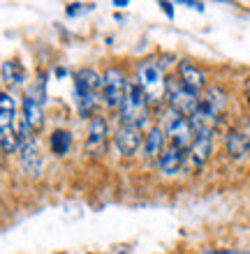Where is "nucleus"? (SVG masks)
Listing matches in <instances>:
<instances>
[{
    "label": "nucleus",
    "instance_id": "1a4fd4ad",
    "mask_svg": "<svg viewBox=\"0 0 250 254\" xmlns=\"http://www.w3.org/2000/svg\"><path fill=\"white\" fill-rule=\"evenodd\" d=\"M167 104L171 114L190 118L199 109V104H202V95H197L192 90H188L185 86H181L178 79H169L167 81Z\"/></svg>",
    "mask_w": 250,
    "mask_h": 254
},
{
    "label": "nucleus",
    "instance_id": "20e7f679",
    "mask_svg": "<svg viewBox=\"0 0 250 254\" xmlns=\"http://www.w3.org/2000/svg\"><path fill=\"white\" fill-rule=\"evenodd\" d=\"M19 104L7 90H0V150L12 155L19 150Z\"/></svg>",
    "mask_w": 250,
    "mask_h": 254
},
{
    "label": "nucleus",
    "instance_id": "0eeeda50",
    "mask_svg": "<svg viewBox=\"0 0 250 254\" xmlns=\"http://www.w3.org/2000/svg\"><path fill=\"white\" fill-rule=\"evenodd\" d=\"M44 81H37L33 88H28L23 100H21V125L28 127L30 132H40L44 127Z\"/></svg>",
    "mask_w": 250,
    "mask_h": 254
},
{
    "label": "nucleus",
    "instance_id": "5701e85b",
    "mask_svg": "<svg viewBox=\"0 0 250 254\" xmlns=\"http://www.w3.org/2000/svg\"><path fill=\"white\" fill-rule=\"evenodd\" d=\"M0 153H2V150H0Z\"/></svg>",
    "mask_w": 250,
    "mask_h": 254
},
{
    "label": "nucleus",
    "instance_id": "6e6552de",
    "mask_svg": "<svg viewBox=\"0 0 250 254\" xmlns=\"http://www.w3.org/2000/svg\"><path fill=\"white\" fill-rule=\"evenodd\" d=\"M158 125L165 129V136H167L169 146L178 148L183 153H188L190 146H192L197 139V134H195V129H192L188 118L176 116V114H171V111H167V118H165L163 123H158Z\"/></svg>",
    "mask_w": 250,
    "mask_h": 254
},
{
    "label": "nucleus",
    "instance_id": "f3484780",
    "mask_svg": "<svg viewBox=\"0 0 250 254\" xmlns=\"http://www.w3.org/2000/svg\"><path fill=\"white\" fill-rule=\"evenodd\" d=\"M202 107H206L211 114H216L218 118H223L227 107H230V93L220 86H209L202 93Z\"/></svg>",
    "mask_w": 250,
    "mask_h": 254
},
{
    "label": "nucleus",
    "instance_id": "4be33fe9",
    "mask_svg": "<svg viewBox=\"0 0 250 254\" xmlns=\"http://www.w3.org/2000/svg\"><path fill=\"white\" fill-rule=\"evenodd\" d=\"M246 104L250 107V79L246 81Z\"/></svg>",
    "mask_w": 250,
    "mask_h": 254
},
{
    "label": "nucleus",
    "instance_id": "412c9836",
    "mask_svg": "<svg viewBox=\"0 0 250 254\" xmlns=\"http://www.w3.org/2000/svg\"><path fill=\"white\" fill-rule=\"evenodd\" d=\"M160 7H163L165 12H167V16H169V19L174 16V9H171V2H160Z\"/></svg>",
    "mask_w": 250,
    "mask_h": 254
},
{
    "label": "nucleus",
    "instance_id": "4468645a",
    "mask_svg": "<svg viewBox=\"0 0 250 254\" xmlns=\"http://www.w3.org/2000/svg\"><path fill=\"white\" fill-rule=\"evenodd\" d=\"M165 148H167L165 129L158 125V123H153V125L146 129V134H144V143H142L139 155H142V160H146V162H158V157L163 155Z\"/></svg>",
    "mask_w": 250,
    "mask_h": 254
},
{
    "label": "nucleus",
    "instance_id": "ddd939ff",
    "mask_svg": "<svg viewBox=\"0 0 250 254\" xmlns=\"http://www.w3.org/2000/svg\"><path fill=\"white\" fill-rule=\"evenodd\" d=\"M211 155H213V136H197L195 143L185 153V169L183 171H190V174L202 171L204 164L211 160Z\"/></svg>",
    "mask_w": 250,
    "mask_h": 254
},
{
    "label": "nucleus",
    "instance_id": "2eb2a0df",
    "mask_svg": "<svg viewBox=\"0 0 250 254\" xmlns=\"http://www.w3.org/2000/svg\"><path fill=\"white\" fill-rule=\"evenodd\" d=\"M156 167L165 178H174V176H178L183 169H185V153L167 143V148L163 150V155L158 157Z\"/></svg>",
    "mask_w": 250,
    "mask_h": 254
},
{
    "label": "nucleus",
    "instance_id": "423d86ee",
    "mask_svg": "<svg viewBox=\"0 0 250 254\" xmlns=\"http://www.w3.org/2000/svg\"><path fill=\"white\" fill-rule=\"evenodd\" d=\"M111 136H114V129H111V123L104 116H95L88 121V129H86V139H83V153L90 160H102L109 150V143H111Z\"/></svg>",
    "mask_w": 250,
    "mask_h": 254
},
{
    "label": "nucleus",
    "instance_id": "f257e3e1",
    "mask_svg": "<svg viewBox=\"0 0 250 254\" xmlns=\"http://www.w3.org/2000/svg\"><path fill=\"white\" fill-rule=\"evenodd\" d=\"M137 86L144 90V95L149 97L151 107L158 109L167 102V81L169 76L165 74L163 63H158L156 58H144L137 63L135 67V79Z\"/></svg>",
    "mask_w": 250,
    "mask_h": 254
},
{
    "label": "nucleus",
    "instance_id": "6ab92c4d",
    "mask_svg": "<svg viewBox=\"0 0 250 254\" xmlns=\"http://www.w3.org/2000/svg\"><path fill=\"white\" fill-rule=\"evenodd\" d=\"M49 148L56 157H65L72 150V132L68 129H54L49 136Z\"/></svg>",
    "mask_w": 250,
    "mask_h": 254
},
{
    "label": "nucleus",
    "instance_id": "dca6fc26",
    "mask_svg": "<svg viewBox=\"0 0 250 254\" xmlns=\"http://www.w3.org/2000/svg\"><path fill=\"white\" fill-rule=\"evenodd\" d=\"M225 150L230 155V160L241 162L250 155V134H246L239 127H232L225 136Z\"/></svg>",
    "mask_w": 250,
    "mask_h": 254
},
{
    "label": "nucleus",
    "instance_id": "f8f14e48",
    "mask_svg": "<svg viewBox=\"0 0 250 254\" xmlns=\"http://www.w3.org/2000/svg\"><path fill=\"white\" fill-rule=\"evenodd\" d=\"M176 79L181 81V86H185L192 93L202 95L206 88H209V76L199 65L190 61H181L178 67H176Z\"/></svg>",
    "mask_w": 250,
    "mask_h": 254
},
{
    "label": "nucleus",
    "instance_id": "aec40b11",
    "mask_svg": "<svg viewBox=\"0 0 250 254\" xmlns=\"http://www.w3.org/2000/svg\"><path fill=\"white\" fill-rule=\"evenodd\" d=\"M202 254H244V252H239V250H206Z\"/></svg>",
    "mask_w": 250,
    "mask_h": 254
},
{
    "label": "nucleus",
    "instance_id": "39448f33",
    "mask_svg": "<svg viewBox=\"0 0 250 254\" xmlns=\"http://www.w3.org/2000/svg\"><path fill=\"white\" fill-rule=\"evenodd\" d=\"M128 86H130V79L123 67H118V65L107 67L104 74H102V81H100L102 107L107 109V111H118L123 97L128 93Z\"/></svg>",
    "mask_w": 250,
    "mask_h": 254
},
{
    "label": "nucleus",
    "instance_id": "f03ea898",
    "mask_svg": "<svg viewBox=\"0 0 250 254\" xmlns=\"http://www.w3.org/2000/svg\"><path fill=\"white\" fill-rule=\"evenodd\" d=\"M116 116H118V125L139 127V129H144V132L153 125V107H151L149 97L144 95V90L137 86L132 79H130L128 93H125V97H123Z\"/></svg>",
    "mask_w": 250,
    "mask_h": 254
},
{
    "label": "nucleus",
    "instance_id": "a211bd4d",
    "mask_svg": "<svg viewBox=\"0 0 250 254\" xmlns=\"http://www.w3.org/2000/svg\"><path fill=\"white\" fill-rule=\"evenodd\" d=\"M2 81H5L9 88H21L26 83V67L21 65L19 61H7L2 63Z\"/></svg>",
    "mask_w": 250,
    "mask_h": 254
},
{
    "label": "nucleus",
    "instance_id": "9b49d317",
    "mask_svg": "<svg viewBox=\"0 0 250 254\" xmlns=\"http://www.w3.org/2000/svg\"><path fill=\"white\" fill-rule=\"evenodd\" d=\"M144 129L139 127H128V125H118L114 129V136H111V143H114L116 153L121 155L123 160H132L135 155H139L144 143Z\"/></svg>",
    "mask_w": 250,
    "mask_h": 254
},
{
    "label": "nucleus",
    "instance_id": "9d476101",
    "mask_svg": "<svg viewBox=\"0 0 250 254\" xmlns=\"http://www.w3.org/2000/svg\"><path fill=\"white\" fill-rule=\"evenodd\" d=\"M19 164L21 171L26 176H37L42 167V157H40V148H37V141H35V134L28 129V127L21 125L19 127Z\"/></svg>",
    "mask_w": 250,
    "mask_h": 254
},
{
    "label": "nucleus",
    "instance_id": "7ed1b4c3",
    "mask_svg": "<svg viewBox=\"0 0 250 254\" xmlns=\"http://www.w3.org/2000/svg\"><path fill=\"white\" fill-rule=\"evenodd\" d=\"M75 104H77V111L82 118L90 121L95 118V111L102 107L100 102V81H102V74H97L93 67H82L77 69L75 76Z\"/></svg>",
    "mask_w": 250,
    "mask_h": 254
}]
</instances>
